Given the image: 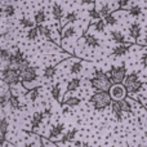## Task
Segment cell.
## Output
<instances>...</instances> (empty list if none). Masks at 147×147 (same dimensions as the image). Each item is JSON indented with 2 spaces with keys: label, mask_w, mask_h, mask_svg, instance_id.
Masks as SVG:
<instances>
[{
  "label": "cell",
  "mask_w": 147,
  "mask_h": 147,
  "mask_svg": "<svg viewBox=\"0 0 147 147\" xmlns=\"http://www.w3.org/2000/svg\"><path fill=\"white\" fill-rule=\"evenodd\" d=\"M105 22V25H109V26H115L117 23V18L116 16L114 14V13H110V14H107L106 17L102 18Z\"/></svg>",
  "instance_id": "83f0119b"
},
{
  "label": "cell",
  "mask_w": 147,
  "mask_h": 147,
  "mask_svg": "<svg viewBox=\"0 0 147 147\" xmlns=\"http://www.w3.org/2000/svg\"><path fill=\"white\" fill-rule=\"evenodd\" d=\"M8 128H9V121L7 117H1L0 119V134L1 137L5 138V136L8 134Z\"/></svg>",
  "instance_id": "7402d4cb"
},
{
  "label": "cell",
  "mask_w": 147,
  "mask_h": 147,
  "mask_svg": "<svg viewBox=\"0 0 147 147\" xmlns=\"http://www.w3.org/2000/svg\"><path fill=\"white\" fill-rule=\"evenodd\" d=\"M143 85H145V83H142L141 80H137V81H133V83H129V84H127V85H124V88H125V90H127V93L136 94L142 89Z\"/></svg>",
  "instance_id": "ba28073f"
},
{
  "label": "cell",
  "mask_w": 147,
  "mask_h": 147,
  "mask_svg": "<svg viewBox=\"0 0 147 147\" xmlns=\"http://www.w3.org/2000/svg\"><path fill=\"white\" fill-rule=\"evenodd\" d=\"M81 85V80L79 78H74L71 80L69 81V84H67V90L69 92H75L78 90L79 88H80Z\"/></svg>",
  "instance_id": "d6986e66"
},
{
  "label": "cell",
  "mask_w": 147,
  "mask_h": 147,
  "mask_svg": "<svg viewBox=\"0 0 147 147\" xmlns=\"http://www.w3.org/2000/svg\"><path fill=\"white\" fill-rule=\"evenodd\" d=\"M41 147H47V146H44V145H41Z\"/></svg>",
  "instance_id": "f5cc1de1"
},
{
  "label": "cell",
  "mask_w": 147,
  "mask_h": 147,
  "mask_svg": "<svg viewBox=\"0 0 147 147\" xmlns=\"http://www.w3.org/2000/svg\"><path fill=\"white\" fill-rule=\"evenodd\" d=\"M129 3H130V0H117V5L120 8H127L129 5Z\"/></svg>",
  "instance_id": "7bdbcfd3"
},
{
  "label": "cell",
  "mask_w": 147,
  "mask_h": 147,
  "mask_svg": "<svg viewBox=\"0 0 147 147\" xmlns=\"http://www.w3.org/2000/svg\"><path fill=\"white\" fill-rule=\"evenodd\" d=\"M110 36H111V39H112V41H115L116 44H125V41H127V38H125V35L121 32V31H117V30H115V31H111L110 32Z\"/></svg>",
  "instance_id": "30bf717a"
},
{
  "label": "cell",
  "mask_w": 147,
  "mask_h": 147,
  "mask_svg": "<svg viewBox=\"0 0 147 147\" xmlns=\"http://www.w3.org/2000/svg\"><path fill=\"white\" fill-rule=\"evenodd\" d=\"M137 80H140V76H138V74L137 72H132V74H129V75L125 76L124 81H123V85H127V84L133 83V81H137Z\"/></svg>",
  "instance_id": "f546056e"
},
{
  "label": "cell",
  "mask_w": 147,
  "mask_h": 147,
  "mask_svg": "<svg viewBox=\"0 0 147 147\" xmlns=\"http://www.w3.org/2000/svg\"><path fill=\"white\" fill-rule=\"evenodd\" d=\"M98 12H99V14H101V17H106L107 14H110V12H111V8H110L109 4H103Z\"/></svg>",
  "instance_id": "60d3db41"
},
{
  "label": "cell",
  "mask_w": 147,
  "mask_h": 147,
  "mask_svg": "<svg viewBox=\"0 0 147 147\" xmlns=\"http://www.w3.org/2000/svg\"><path fill=\"white\" fill-rule=\"evenodd\" d=\"M52 14L57 21H61L63 18V8L58 3H54L53 7H52Z\"/></svg>",
  "instance_id": "e0dca14e"
},
{
  "label": "cell",
  "mask_w": 147,
  "mask_h": 147,
  "mask_svg": "<svg viewBox=\"0 0 147 147\" xmlns=\"http://www.w3.org/2000/svg\"><path fill=\"white\" fill-rule=\"evenodd\" d=\"M54 74H56V67L54 66H47L45 69H44L43 75H44V78L49 80V79H52L54 76Z\"/></svg>",
  "instance_id": "4dcf8cb0"
},
{
  "label": "cell",
  "mask_w": 147,
  "mask_h": 147,
  "mask_svg": "<svg viewBox=\"0 0 147 147\" xmlns=\"http://www.w3.org/2000/svg\"><path fill=\"white\" fill-rule=\"evenodd\" d=\"M38 36H39V31H38V28H36V26L31 27L30 30L27 31V39H28V40L34 41V40H36V39H38Z\"/></svg>",
  "instance_id": "836d02e7"
},
{
  "label": "cell",
  "mask_w": 147,
  "mask_h": 147,
  "mask_svg": "<svg viewBox=\"0 0 147 147\" xmlns=\"http://www.w3.org/2000/svg\"><path fill=\"white\" fill-rule=\"evenodd\" d=\"M110 80H111L112 85L114 84H123L125 76H127V69L124 65L121 66H114L110 70Z\"/></svg>",
  "instance_id": "277c9868"
},
{
  "label": "cell",
  "mask_w": 147,
  "mask_h": 147,
  "mask_svg": "<svg viewBox=\"0 0 147 147\" xmlns=\"http://www.w3.org/2000/svg\"><path fill=\"white\" fill-rule=\"evenodd\" d=\"M93 27L96 28V31L97 32H103L105 31V27H106V25H105V22H103V20H98V21H96V23L93 25Z\"/></svg>",
  "instance_id": "f35d334b"
},
{
  "label": "cell",
  "mask_w": 147,
  "mask_h": 147,
  "mask_svg": "<svg viewBox=\"0 0 147 147\" xmlns=\"http://www.w3.org/2000/svg\"><path fill=\"white\" fill-rule=\"evenodd\" d=\"M9 106L12 107L13 110H21L22 109V105H21V101L18 98V96L16 94H10V98H9Z\"/></svg>",
  "instance_id": "ac0fdd59"
},
{
  "label": "cell",
  "mask_w": 147,
  "mask_h": 147,
  "mask_svg": "<svg viewBox=\"0 0 147 147\" xmlns=\"http://www.w3.org/2000/svg\"><path fill=\"white\" fill-rule=\"evenodd\" d=\"M66 20H65V22L66 23H74V22H76L78 21V14H76V12H70V13H67L66 14Z\"/></svg>",
  "instance_id": "74e56055"
},
{
  "label": "cell",
  "mask_w": 147,
  "mask_h": 147,
  "mask_svg": "<svg viewBox=\"0 0 147 147\" xmlns=\"http://www.w3.org/2000/svg\"><path fill=\"white\" fill-rule=\"evenodd\" d=\"M84 41H85L86 47H89V48H98L99 47V40L96 36L90 35V34H85L84 35Z\"/></svg>",
  "instance_id": "4fadbf2b"
},
{
  "label": "cell",
  "mask_w": 147,
  "mask_h": 147,
  "mask_svg": "<svg viewBox=\"0 0 147 147\" xmlns=\"http://www.w3.org/2000/svg\"><path fill=\"white\" fill-rule=\"evenodd\" d=\"M25 59V56H23V53L21 52L20 48H16L14 52H12L10 53V57H9V61L7 62L8 66L7 67H12V69H16V67L18 66V65L21 63V62Z\"/></svg>",
  "instance_id": "52a82bcc"
},
{
  "label": "cell",
  "mask_w": 147,
  "mask_h": 147,
  "mask_svg": "<svg viewBox=\"0 0 147 147\" xmlns=\"http://www.w3.org/2000/svg\"><path fill=\"white\" fill-rule=\"evenodd\" d=\"M110 106H111L112 112H114V115L116 116V119H117V120H121V119H123V111H121V109H120L119 103H117L116 101H112Z\"/></svg>",
  "instance_id": "44dd1931"
},
{
  "label": "cell",
  "mask_w": 147,
  "mask_h": 147,
  "mask_svg": "<svg viewBox=\"0 0 147 147\" xmlns=\"http://www.w3.org/2000/svg\"><path fill=\"white\" fill-rule=\"evenodd\" d=\"M80 102H81V99L79 97H70V98H65L63 105H66L69 107H76L80 105Z\"/></svg>",
  "instance_id": "484cf974"
},
{
  "label": "cell",
  "mask_w": 147,
  "mask_h": 147,
  "mask_svg": "<svg viewBox=\"0 0 147 147\" xmlns=\"http://www.w3.org/2000/svg\"><path fill=\"white\" fill-rule=\"evenodd\" d=\"M36 79H38V67L30 66L28 69H26L25 71H22L20 74V81H22V84L25 86L30 85Z\"/></svg>",
  "instance_id": "5b68a950"
},
{
  "label": "cell",
  "mask_w": 147,
  "mask_h": 147,
  "mask_svg": "<svg viewBox=\"0 0 147 147\" xmlns=\"http://www.w3.org/2000/svg\"><path fill=\"white\" fill-rule=\"evenodd\" d=\"M45 12H44L43 9L39 10V12L35 13V16H34V22H35V25H43V22L45 21Z\"/></svg>",
  "instance_id": "d4e9b609"
},
{
  "label": "cell",
  "mask_w": 147,
  "mask_h": 147,
  "mask_svg": "<svg viewBox=\"0 0 147 147\" xmlns=\"http://www.w3.org/2000/svg\"><path fill=\"white\" fill-rule=\"evenodd\" d=\"M43 119H44V115L41 111H36L32 116V120H31V128L32 129H36V128L40 127V124L43 123Z\"/></svg>",
  "instance_id": "2e32d148"
},
{
  "label": "cell",
  "mask_w": 147,
  "mask_h": 147,
  "mask_svg": "<svg viewBox=\"0 0 147 147\" xmlns=\"http://www.w3.org/2000/svg\"><path fill=\"white\" fill-rule=\"evenodd\" d=\"M142 65H143V67L146 69V53L143 54V57H142Z\"/></svg>",
  "instance_id": "c3c4849f"
},
{
  "label": "cell",
  "mask_w": 147,
  "mask_h": 147,
  "mask_svg": "<svg viewBox=\"0 0 147 147\" xmlns=\"http://www.w3.org/2000/svg\"><path fill=\"white\" fill-rule=\"evenodd\" d=\"M5 142H7V140H5L4 137H1V136H0V147H3L5 145Z\"/></svg>",
  "instance_id": "7dc6e473"
},
{
  "label": "cell",
  "mask_w": 147,
  "mask_h": 147,
  "mask_svg": "<svg viewBox=\"0 0 147 147\" xmlns=\"http://www.w3.org/2000/svg\"><path fill=\"white\" fill-rule=\"evenodd\" d=\"M92 88H94L97 92H107L109 93L112 83L110 80V76L105 74L102 70H96V76L89 80Z\"/></svg>",
  "instance_id": "6da1fadb"
},
{
  "label": "cell",
  "mask_w": 147,
  "mask_h": 147,
  "mask_svg": "<svg viewBox=\"0 0 147 147\" xmlns=\"http://www.w3.org/2000/svg\"><path fill=\"white\" fill-rule=\"evenodd\" d=\"M89 17H90V20H94V21H98L101 20V14H99L98 9L97 8H92V9H89Z\"/></svg>",
  "instance_id": "ab89813d"
},
{
  "label": "cell",
  "mask_w": 147,
  "mask_h": 147,
  "mask_svg": "<svg viewBox=\"0 0 147 147\" xmlns=\"http://www.w3.org/2000/svg\"><path fill=\"white\" fill-rule=\"evenodd\" d=\"M52 96H53V98L56 99V101H58L59 99V96H61V90H59V85H53L52 86V90H51Z\"/></svg>",
  "instance_id": "b9f144b4"
},
{
  "label": "cell",
  "mask_w": 147,
  "mask_h": 147,
  "mask_svg": "<svg viewBox=\"0 0 147 147\" xmlns=\"http://www.w3.org/2000/svg\"><path fill=\"white\" fill-rule=\"evenodd\" d=\"M36 28H38V31H39V34H40V35H43V36H45V38H48L49 40L52 39V31H51V28H49L48 26L38 25V26H36Z\"/></svg>",
  "instance_id": "cb8c5ba5"
},
{
  "label": "cell",
  "mask_w": 147,
  "mask_h": 147,
  "mask_svg": "<svg viewBox=\"0 0 147 147\" xmlns=\"http://www.w3.org/2000/svg\"><path fill=\"white\" fill-rule=\"evenodd\" d=\"M10 94H12V89H4L1 94H0V109H5L9 103V98H10Z\"/></svg>",
  "instance_id": "5bb4252c"
},
{
  "label": "cell",
  "mask_w": 147,
  "mask_h": 147,
  "mask_svg": "<svg viewBox=\"0 0 147 147\" xmlns=\"http://www.w3.org/2000/svg\"><path fill=\"white\" fill-rule=\"evenodd\" d=\"M128 12H129V14L133 16V17H140V16L142 14V8H141L140 5H134V7H132Z\"/></svg>",
  "instance_id": "8d00e7d4"
},
{
  "label": "cell",
  "mask_w": 147,
  "mask_h": 147,
  "mask_svg": "<svg viewBox=\"0 0 147 147\" xmlns=\"http://www.w3.org/2000/svg\"><path fill=\"white\" fill-rule=\"evenodd\" d=\"M117 103H119L120 109H121L123 112H128V114H130L132 112V103L129 102V99H121V101H116Z\"/></svg>",
  "instance_id": "ffe728a7"
},
{
  "label": "cell",
  "mask_w": 147,
  "mask_h": 147,
  "mask_svg": "<svg viewBox=\"0 0 147 147\" xmlns=\"http://www.w3.org/2000/svg\"><path fill=\"white\" fill-rule=\"evenodd\" d=\"M0 12L4 13L7 17H13V16L16 14V8H14V5H12V4H7L3 8H0Z\"/></svg>",
  "instance_id": "603a6c76"
},
{
  "label": "cell",
  "mask_w": 147,
  "mask_h": 147,
  "mask_svg": "<svg viewBox=\"0 0 147 147\" xmlns=\"http://www.w3.org/2000/svg\"><path fill=\"white\" fill-rule=\"evenodd\" d=\"M27 96L30 97L31 102H35L36 99L39 98V96H40V89H39V88H32V89H30V92L27 93Z\"/></svg>",
  "instance_id": "e575fe53"
},
{
  "label": "cell",
  "mask_w": 147,
  "mask_h": 147,
  "mask_svg": "<svg viewBox=\"0 0 147 147\" xmlns=\"http://www.w3.org/2000/svg\"><path fill=\"white\" fill-rule=\"evenodd\" d=\"M80 147H90V145H89V143H86V142H81Z\"/></svg>",
  "instance_id": "681fc988"
},
{
  "label": "cell",
  "mask_w": 147,
  "mask_h": 147,
  "mask_svg": "<svg viewBox=\"0 0 147 147\" xmlns=\"http://www.w3.org/2000/svg\"><path fill=\"white\" fill-rule=\"evenodd\" d=\"M30 66H31V65H30V61H28L27 58H25L20 65H18L17 67H16V70H17V72H18V74H21L22 71H25L26 69H28Z\"/></svg>",
  "instance_id": "d590c367"
},
{
  "label": "cell",
  "mask_w": 147,
  "mask_h": 147,
  "mask_svg": "<svg viewBox=\"0 0 147 147\" xmlns=\"http://www.w3.org/2000/svg\"><path fill=\"white\" fill-rule=\"evenodd\" d=\"M75 146H76V147H80V146H81V142H80V141H76V142H75Z\"/></svg>",
  "instance_id": "816d5d0a"
},
{
  "label": "cell",
  "mask_w": 147,
  "mask_h": 147,
  "mask_svg": "<svg viewBox=\"0 0 147 147\" xmlns=\"http://www.w3.org/2000/svg\"><path fill=\"white\" fill-rule=\"evenodd\" d=\"M20 23L25 28H31V27H34V26H35V22H34V20H31V18H27V17H22V18H21Z\"/></svg>",
  "instance_id": "1f68e13d"
},
{
  "label": "cell",
  "mask_w": 147,
  "mask_h": 147,
  "mask_svg": "<svg viewBox=\"0 0 147 147\" xmlns=\"http://www.w3.org/2000/svg\"><path fill=\"white\" fill-rule=\"evenodd\" d=\"M81 70H83V62H81V61H75V62H72L71 67H70V72H71V74H75V75H78V74L81 72Z\"/></svg>",
  "instance_id": "f1b7e54d"
},
{
  "label": "cell",
  "mask_w": 147,
  "mask_h": 147,
  "mask_svg": "<svg viewBox=\"0 0 147 147\" xmlns=\"http://www.w3.org/2000/svg\"><path fill=\"white\" fill-rule=\"evenodd\" d=\"M130 47H132V44H120V45H117V47H115L114 49H112V54L114 56H116V57H121V56H124L125 53H128V52L130 51Z\"/></svg>",
  "instance_id": "9c48e42d"
},
{
  "label": "cell",
  "mask_w": 147,
  "mask_h": 147,
  "mask_svg": "<svg viewBox=\"0 0 147 147\" xmlns=\"http://www.w3.org/2000/svg\"><path fill=\"white\" fill-rule=\"evenodd\" d=\"M1 80L5 85L13 86L20 83V74L17 72L16 69L12 67H4L1 71Z\"/></svg>",
  "instance_id": "3957f363"
},
{
  "label": "cell",
  "mask_w": 147,
  "mask_h": 147,
  "mask_svg": "<svg viewBox=\"0 0 147 147\" xmlns=\"http://www.w3.org/2000/svg\"><path fill=\"white\" fill-rule=\"evenodd\" d=\"M137 43L140 44V45L146 47V40H145V39H142V38H138V39H137Z\"/></svg>",
  "instance_id": "ee69618b"
},
{
  "label": "cell",
  "mask_w": 147,
  "mask_h": 147,
  "mask_svg": "<svg viewBox=\"0 0 147 147\" xmlns=\"http://www.w3.org/2000/svg\"><path fill=\"white\" fill-rule=\"evenodd\" d=\"M109 94L112 101H121V99L127 98L128 93L123 84H114V85H111V88H110Z\"/></svg>",
  "instance_id": "8992f818"
},
{
  "label": "cell",
  "mask_w": 147,
  "mask_h": 147,
  "mask_svg": "<svg viewBox=\"0 0 147 147\" xmlns=\"http://www.w3.org/2000/svg\"><path fill=\"white\" fill-rule=\"evenodd\" d=\"M23 147H35V143H26Z\"/></svg>",
  "instance_id": "f907efd6"
},
{
  "label": "cell",
  "mask_w": 147,
  "mask_h": 147,
  "mask_svg": "<svg viewBox=\"0 0 147 147\" xmlns=\"http://www.w3.org/2000/svg\"><path fill=\"white\" fill-rule=\"evenodd\" d=\"M43 115H44V116H51V115H52V111H51V109H47L45 111L43 112Z\"/></svg>",
  "instance_id": "f6af8a7d"
},
{
  "label": "cell",
  "mask_w": 147,
  "mask_h": 147,
  "mask_svg": "<svg viewBox=\"0 0 147 147\" xmlns=\"http://www.w3.org/2000/svg\"><path fill=\"white\" fill-rule=\"evenodd\" d=\"M75 34H76V27H75V26L69 25V23L65 26L63 31H61V36H62V39H63V40H67V39L72 38Z\"/></svg>",
  "instance_id": "8fae6325"
},
{
  "label": "cell",
  "mask_w": 147,
  "mask_h": 147,
  "mask_svg": "<svg viewBox=\"0 0 147 147\" xmlns=\"http://www.w3.org/2000/svg\"><path fill=\"white\" fill-rule=\"evenodd\" d=\"M10 53H12V51H10V49L0 48V59H1L3 62H8V61H9Z\"/></svg>",
  "instance_id": "d6a6232c"
},
{
  "label": "cell",
  "mask_w": 147,
  "mask_h": 147,
  "mask_svg": "<svg viewBox=\"0 0 147 147\" xmlns=\"http://www.w3.org/2000/svg\"><path fill=\"white\" fill-rule=\"evenodd\" d=\"M0 4H1V0H0Z\"/></svg>",
  "instance_id": "db71d44e"
},
{
  "label": "cell",
  "mask_w": 147,
  "mask_h": 147,
  "mask_svg": "<svg viewBox=\"0 0 147 147\" xmlns=\"http://www.w3.org/2000/svg\"><path fill=\"white\" fill-rule=\"evenodd\" d=\"M141 31H142V27H141L140 23H138V22L132 23V25H130V27H129L130 38H133V39H136V40H137L138 38H141Z\"/></svg>",
  "instance_id": "7c38bea8"
},
{
  "label": "cell",
  "mask_w": 147,
  "mask_h": 147,
  "mask_svg": "<svg viewBox=\"0 0 147 147\" xmlns=\"http://www.w3.org/2000/svg\"><path fill=\"white\" fill-rule=\"evenodd\" d=\"M80 3H83V4H93L94 0H79Z\"/></svg>",
  "instance_id": "bcb514c9"
},
{
  "label": "cell",
  "mask_w": 147,
  "mask_h": 147,
  "mask_svg": "<svg viewBox=\"0 0 147 147\" xmlns=\"http://www.w3.org/2000/svg\"><path fill=\"white\" fill-rule=\"evenodd\" d=\"M76 134H78V129H71V130H69V132H67L66 134L62 137L61 142H63V143L71 142V141H74V138H75Z\"/></svg>",
  "instance_id": "4316f807"
},
{
  "label": "cell",
  "mask_w": 147,
  "mask_h": 147,
  "mask_svg": "<svg viewBox=\"0 0 147 147\" xmlns=\"http://www.w3.org/2000/svg\"><path fill=\"white\" fill-rule=\"evenodd\" d=\"M63 130H65V125L63 124L54 125V127L51 129V133H49V140H56L57 137H59V136L63 133Z\"/></svg>",
  "instance_id": "9a60e30c"
},
{
  "label": "cell",
  "mask_w": 147,
  "mask_h": 147,
  "mask_svg": "<svg viewBox=\"0 0 147 147\" xmlns=\"http://www.w3.org/2000/svg\"><path fill=\"white\" fill-rule=\"evenodd\" d=\"M99 147H101V146H99Z\"/></svg>",
  "instance_id": "11a10c76"
},
{
  "label": "cell",
  "mask_w": 147,
  "mask_h": 147,
  "mask_svg": "<svg viewBox=\"0 0 147 147\" xmlns=\"http://www.w3.org/2000/svg\"><path fill=\"white\" fill-rule=\"evenodd\" d=\"M90 103L94 106L96 110H105L111 105L112 99L107 92H96L93 96L90 97Z\"/></svg>",
  "instance_id": "7a4b0ae2"
}]
</instances>
